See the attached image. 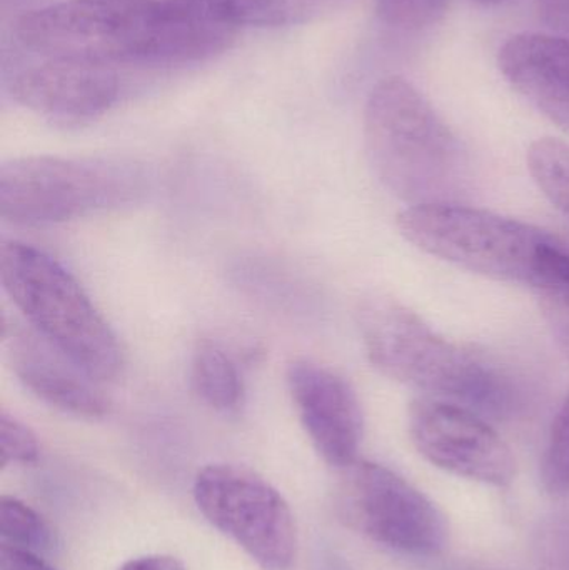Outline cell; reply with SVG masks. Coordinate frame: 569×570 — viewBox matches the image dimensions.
Instances as JSON below:
<instances>
[{"label":"cell","instance_id":"44dd1931","mask_svg":"<svg viewBox=\"0 0 569 570\" xmlns=\"http://www.w3.org/2000/svg\"><path fill=\"white\" fill-rule=\"evenodd\" d=\"M0 455L2 468L30 464L39 458V442L33 432L7 412L0 415Z\"/></svg>","mask_w":569,"mask_h":570},{"label":"cell","instance_id":"4fadbf2b","mask_svg":"<svg viewBox=\"0 0 569 570\" xmlns=\"http://www.w3.org/2000/svg\"><path fill=\"white\" fill-rule=\"evenodd\" d=\"M498 63L514 90L569 132V40L517 33L501 47Z\"/></svg>","mask_w":569,"mask_h":570},{"label":"cell","instance_id":"d4e9b609","mask_svg":"<svg viewBox=\"0 0 569 570\" xmlns=\"http://www.w3.org/2000/svg\"><path fill=\"white\" fill-rule=\"evenodd\" d=\"M474 3L480 6H500V3L510 2V0H473Z\"/></svg>","mask_w":569,"mask_h":570},{"label":"cell","instance_id":"e0dca14e","mask_svg":"<svg viewBox=\"0 0 569 570\" xmlns=\"http://www.w3.org/2000/svg\"><path fill=\"white\" fill-rule=\"evenodd\" d=\"M541 308L561 351L569 358V247L555 253L537 288Z\"/></svg>","mask_w":569,"mask_h":570},{"label":"cell","instance_id":"5bb4252c","mask_svg":"<svg viewBox=\"0 0 569 570\" xmlns=\"http://www.w3.org/2000/svg\"><path fill=\"white\" fill-rule=\"evenodd\" d=\"M236 27H287L341 9L347 0H200Z\"/></svg>","mask_w":569,"mask_h":570},{"label":"cell","instance_id":"5b68a950","mask_svg":"<svg viewBox=\"0 0 569 570\" xmlns=\"http://www.w3.org/2000/svg\"><path fill=\"white\" fill-rule=\"evenodd\" d=\"M401 234L418 249L494 281L540 284L561 240L538 227L463 204L406 207L398 216Z\"/></svg>","mask_w":569,"mask_h":570},{"label":"cell","instance_id":"6da1fadb","mask_svg":"<svg viewBox=\"0 0 569 570\" xmlns=\"http://www.w3.org/2000/svg\"><path fill=\"white\" fill-rule=\"evenodd\" d=\"M236 32L200 0H63L16 23L30 56L110 67L204 62L226 52Z\"/></svg>","mask_w":569,"mask_h":570},{"label":"cell","instance_id":"7a4b0ae2","mask_svg":"<svg viewBox=\"0 0 569 570\" xmlns=\"http://www.w3.org/2000/svg\"><path fill=\"white\" fill-rule=\"evenodd\" d=\"M357 324L371 364L393 381L491 415L510 414L520 401L513 379L503 368L438 334L396 298H364Z\"/></svg>","mask_w":569,"mask_h":570},{"label":"cell","instance_id":"8fae6325","mask_svg":"<svg viewBox=\"0 0 569 570\" xmlns=\"http://www.w3.org/2000/svg\"><path fill=\"white\" fill-rule=\"evenodd\" d=\"M287 385L301 422L324 461L341 469L354 464L364 417L350 382L323 365L296 361L287 368Z\"/></svg>","mask_w":569,"mask_h":570},{"label":"cell","instance_id":"2e32d148","mask_svg":"<svg viewBox=\"0 0 569 570\" xmlns=\"http://www.w3.org/2000/svg\"><path fill=\"white\" fill-rule=\"evenodd\" d=\"M527 160L541 193L569 219V144L553 137L534 140Z\"/></svg>","mask_w":569,"mask_h":570},{"label":"cell","instance_id":"ba28073f","mask_svg":"<svg viewBox=\"0 0 569 570\" xmlns=\"http://www.w3.org/2000/svg\"><path fill=\"white\" fill-rule=\"evenodd\" d=\"M337 505L350 528L396 551L438 556L450 541L447 515L396 472L373 462L344 468Z\"/></svg>","mask_w":569,"mask_h":570},{"label":"cell","instance_id":"8992f818","mask_svg":"<svg viewBox=\"0 0 569 570\" xmlns=\"http://www.w3.org/2000/svg\"><path fill=\"white\" fill-rule=\"evenodd\" d=\"M146 190V170L126 160L20 157L0 167V216L47 226L127 206Z\"/></svg>","mask_w":569,"mask_h":570},{"label":"cell","instance_id":"52a82bcc","mask_svg":"<svg viewBox=\"0 0 569 570\" xmlns=\"http://www.w3.org/2000/svg\"><path fill=\"white\" fill-rule=\"evenodd\" d=\"M204 518L264 570H287L296 558L293 512L259 475L227 464L207 465L194 481Z\"/></svg>","mask_w":569,"mask_h":570},{"label":"cell","instance_id":"9c48e42d","mask_svg":"<svg viewBox=\"0 0 569 570\" xmlns=\"http://www.w3.org/2000/svg\"><path fill=\"white\" fill-rule=\"evenodd\" d=\"M408 424L414 448L438 469L494 488L514 481L513 452L473 409L428 395L411 402Z\"/></svg>","mask_w":569,"mask_h":570},{"label":"cell","instance_id":"3957f363","mask_svg":"<svg viewBox=\"0 0 569 570\" xmlns=\"http://www.w3.org/2000/svg\"><path fill=\"white\" fill-rule=\"evenodd\" d=\"M364 144L377 179L411 206L461 204L470 166L460 139L403 77L380 80L364 110Z\"/></svg>","mask_w":569,"mask_h":570},{"label":"cell","instance_id":"7402d4cb","mask_svg":"<svg viewBox=\"0 0 569 570\" xmlns=\"http://www.w3.org/2000/svg\"><path fill=\"white\" fill-rule=\"evenodd\" d=\"M537 9L545 26L569 40V0H537Z\"/></svg>","mask_w":569,"mask_h":570},{"label":"cell","instance_id":"277c9868","mask_svg":"<svg viewBox=\"0 0 569 570\" xmlns=\"http://www.w3.org/2000/svg\"><path fill=\"white\" fill-rule=\"evenodd\" d=\"M0 283L36 334L94 381H112L122 351L109 324L56 259L17 240L0 244Z\"/></svg>","mask_w":569,"mask_h":570},{"label":"cell","instance_id":"ac0fdd59","mask_svg":"<svg viewBox=\"0 0 569 570\" xmlns=\"http://www.w3.org/2000/svg\"><path fill=\"white\" fill-rule=\"evenodd\" d=\"M0 535L3 544L26 551H49L53 546V535L49 525L29 505L19 499H0Z\"/></svg>","mask_w":569,"mask_h":570},{"label":"cell","instance_id":"7c38bea8","mask_svg":"<svg viewBox=\"0 0 569 570\" xmlns=\"http://www.w3.org/2000/svg\"><path fill=\"white\" fill-rule=\"evenodd\" d=\"M7 357L13 374L46 404L79 417H102L109 412L97 381L36 332L12 331Z\"/></svg>","mask_w":569,"mask_h":570},{"label":"cell","instance_id":"9a60e30c","mask_svg":"<svg viewBox=\"0 0 569 570\" xmlns=\"http://www.w3.org/2000/svg\"><path fill=\"white\" fill-rule=\"evenodd\" d=\"M190 382L197 397L216 411H236L243 404L244 385L239 368L214 342H203L194 352Z\"/></svg>","mask_w":569,"mask_h":570},{"label":"cell","instance_id":"d6986e66","mask_svg":"<svg viewBox=\"0 0 569 570\" xmlns=\"http://www.w3.org/2000/svg\"><path fill=\"white\" fill-rule=\"evenodd\" d=\"M543 482L551 494L569 492V394L551 428L545 452Z\"/></svg>","mask_w":569,"mask_h":570},{"label":"cell","instance_id":"cb8c5ba5","mask_svg":"<svg viewBox=\"0 0 569 570\" xmlns=\"http://www.w3.org/2000/svg\"><path fill=\"white\" fill-rule=\"evenodd\" d=\"M119 570H186L179 559L173 556H144L126 562Z\"/></svg>","mask_w":569,"mask_h":570},{"label":"cell","instance_id":"603a6c76","mask_svg":"<svg viewBox=\"0 0 569 570\" xmlns=\"http://www.w3.org/2000/svg\"><path fill=\"white\" fill-rule=\"evenodd\" d=\"M0 570H56L42 559L26 549L2 544L0 548Z\"/></svg>","mask_w":569,"mask_h":570},{"label":"cell","instance_id":"30bf717a","mask_svg":"<svg viewBox=\"0 0 569 570\" xmlns=\"http://www.w3.org/2000/svg\"><path fill=\"white\" fill-rule=\"evenodd\" d=\"M13 72L7 79L10 97L30 112L62 126L99 119L120 96L116 70L102 63L46 59Z\"/></svg>","mask_w":569,"mask_h":570},{"label":"cell","instance_id":"ffe728a7","mask_svg":"<svg viewBox=\"0 0 569 570\" xmlns=\"http://www.w3.org/2000/svg\"><path fill=\"white\" fill-rule=\"evenodd\" d=\"M450 0H377V16L394 29H428L443 19Z\"/></svg>","mask_w":569,"mask_h":570}]
</instances>
